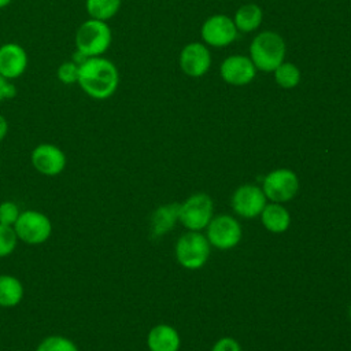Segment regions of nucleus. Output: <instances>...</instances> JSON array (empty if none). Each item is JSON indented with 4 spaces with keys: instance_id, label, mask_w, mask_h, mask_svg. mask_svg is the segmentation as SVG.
<instances>
[{
    "instance_id": "obj_1",
    "label": "nucleus",
    "mask_w": 351,
    "mask_h": 351,
    "mask_svg": "<svg viewBox=\"0 0 351 351\" xmlns=\"http://www.w3.org/2000/svg\"><path fill=\"white\" fill-rule=\"evenodd\" d=\"M85 95L95 100L110 99L118 89L119 71L104 56L86 58L80 63L78 82Z\"/></svg>"
},
{
    "instance_id": "obj_2",
    "label": "nucleus",
    "mask_w": 351,
    "mask_h": 351,
    "mask_svg": "<svg viewBox=\"0 0 351 351\" xmlns=\"http://www.w3.org/2000/svg\"><path fill=\"white\" fill-rule=\"evenodd\" d=\"M112 41V32L107 22L89 18L84 21L74 36L75 52L82 58L103 56Z\"/></svg>"
},
{
    "instance_id": "obj_3",
    "label": "nucleus",
    "mask_w": 351,
    "mask_h": 351,
    "mask_svg": "<svg viewBox=\"0 0 351 351\" xmlns=\"http://www.w3.org/2000/svg\"><path fill=\"white\" fill-rule=\"evenodd\" d=\"M284 38L271 30L258 33L250 44V59L256 70L274 71L285 58Z\"/></svg>"
},
{
    "instance_id": "obj_4",
    "label": "nucleus",
    "mask_w": 351,
    "mask_h": 351,
    "mask_svg": "<svg viewBox=\"0 0 351 351\" xmlns=\"http://www.w3.org/2000/svg\"><path fill=\"white\" fill-rule=\"evenodd\" d=\"M14 230L19 240L34 245L49 239L52 233V223L45 214L36 210H25L14 223Z\"/></svg>"
},
{
    "instance_id": "obj_5",
    "label": "nucleus",
    "mask_w": 351,
    "mask_h": 351,
    "mask_svg": "<svg viewBox=\"0 0 351 351\" xmlns=\"http://www.w3.org/2000/svg\"><path fill=\"white\" fill-rule=\"evenodd\" d=\"M210 255V243L199 232H188L181 236L176 245V256L181 266L186 269L202 267Z\"/></svg>"
},
{
    "instance_id": "obj_6",
    "label": "nucleus",
    "mask_w": 351,
    "mask_h": 351,
    "mask_svg": "<svg viewBox=\"0 0 351 351\" xmlns=\"http://www.w3.org/2000/svg\"><path fill=\"white\" fill-rule=\"evenodd\" d=\"M213 219V200L206 193H195L180 204V221L189 230L197 232Z\"/></svg>"
},
{
    "instance_id": "obj_7",
    "label": "nucleus",
    "mask_w": 351,
    "mask_h": 351,
    "mask_svg": "<svg viewBox=\"0 0 351 351\" xmlns=\"http://www.w3.org/2000/svg\"><path fill=\"white\" fill-rule=\"evenodd\" d=\"M299 189L298 176L289 169L270 171L263 180V193L274 203L291 200Z\"/></svg>"
},
{
    "instance_id": "obj_8",
    "label": "nucleus",
    "mask_w": 351,
    "mask_h": 351,
    "mask_svg": "<svg viewBox=\"0 0 351 351\" xmlns=\"http://www.w3.org/2000/svg\"><path fill=\"white\" fill-rule=\"evenodd\" d=\"M240 239V223L230 215H217L207 225V240L218 250H230Z\"/></svg>"
},
{
    "instance_id": "obj_9",
    "label": "nucleus",
    "mask_w": 351,
    "mask_h": 351,
    "mask_svg": "<svg viewBox=\"0 0 351 351\" xmlns=\"http://www.w3.org/2000/svg\"><path fill=\"white\" fill-rule=\"evenodd\" d=\"M234 22L228 15L217 14L207 18L200 29L204 44L215 48H222L232 44L237 37Z\"/></svg>"
},
{
    "instance_id": "obj_10",
    "label": "nucleus",
    "mask_w": 351,
    "mask_h": 351,
    "mask_svg": "<svg viewBox=\"0 0 351 351\" xmlns=\"http://www.w3.org/2000/svg\"><path fill=\"white\" fill-rule=\"evenodd\" d=\"M32 165L33 167L44 176L52 177L60 174L64 167H66V155L64 152L51 144V143H43L38 144L33 151H32Z\"/></svg>"
},
{
    "instance_id": "obj_11",
    "label": "nucleus",
    "mask_w": 351,
    "mask_h": 351,
    "mask_svg": "<svg viewBox=\"0 0 351 351\" xmlns=\"http://www.w3.org/2000/svg\"><path fill=\"white\" fill-rule=\"evenodd\" d=\"M222 80L234 86L250 84L256 75V67L252 60L244 55H230L219 66Z\"/></svg>"
},
{
    "instance_id": "obj_12",
    "label": "nucleus",
    "mask_w": 351,
    "mask_h": 351,
    "mask_svg": "<svg viewBox=\"0 0 351 351\" xmlns=\"http://www.w3.org/2000/svg\"><path fill=\"white\" fill-rule=\"evenodd\" d=\"M29 58L26 49L18 43L0 45V75L8 81L19 78L27 69Z\"/></svg>"
},
{
    "instance_id": "obj_13",
    "label": "nucleus",
    "mask_w": 351,
    "mask_h": 351,
    "mask_svg": "<svg viewBox=\"0 0 351 351\" xmlns=\"http://www.w3.org/2000/svg\"><path fill=\"white\" fill-rule=\"evenodd\" d=\"M211 66V55L208 48L202 43L186 44L180 53V67L189 77L204 75Z\"/></svg>"
},
{
    "instance_id": "obj_14",
    "label": "nucleus",
    "mask_w": 351,
    "mask_h": 351,
    "mask_svg": "<svg viewBox=\"0 0 351 351\" xmlns=\"http://www.w3.org/2000/svg\"><path fill=\"white\" fill-rule=\"evenodd\" d=\"M266 206V195L259 186L255 185H243L236 189L232 196L233 210L244 217L254 218L262 213Z\"/></svg>"
},
{
    "instance_id": "obj_15",
    "label": "nucleus",
    "mask_w": 351,
    "mask_h": 351,
    "mask_svg": "<svg viewBox=\"0 0 351 351\" xmlns=\"http://www.w3.org/2000/svg\"><path fill=\"white\" fill-rule=\"evenodd\" d=\"M180 343L181 340L177 330L166 324L154 326L147 339L149 351H178Z\"/></svg>"
},
{
    "instance_id": "obj_16",
    "label": "nucleus",
    "mask_w": 351,
    "mask_h": 351,
    "mask_svg": "<svg viewBox=\"0 0 351 351\" xmlns=\"http://www.w3.org/2000/svg\"><path fill=\"white\" fill-rule=\"evenodd\" d=\"M180 219V204L170 203L159 207L151 219V232L154 237H160L167 233Z\"/></svg>"
},
{
    "instance_id": "obj_17",
    "label": "nucleus",
    "mask_w": 351,
    "mask_h": 351,
    "mask_svg": "<svg viewBox=\"0 0 351 351\" xmlns=\"http://www.w3.org/2000/svg\"><path fill=\"white\" fill-rule=\"evenodd\" d=\"M263 226L273 233H282L289 228L291 215L280 203L266 204L261 213Z\"/></svg>"
},
{
    "instance_id": "obj_18",
    "label": "nucleus",
    "mask_w": 351,
    "mask_h": 351,
    "mask_svg": "<svg viewBox=\"0 0 351 351\" xmlns=\"http://www.w3.org/2000/svg\"><path fill=\"white\" fill-rule=\"evenodd\" d=\"M262 19H263L262 8L254 3H248V4L239 7L233 16L236 29L240 32H244V33L256 30L262 22Z\"/></svg>"
},
{
    "instance_id": "obj_19",
    "label": "nucleus",
    "mask_w": 351,
    "mask_h": 351,
    "mask_svg": "<svg viewBox=\"0 0 351 351\" xmlns=\"http://www.w3.org/2000/svg\"><path fill=\"white\" fill-rule=\"evenodd\" d=\"M23 285L10 274L0 276V307H14L22 302Z\"/></svg>"
},
{
    "instance_id": "obj_20",
    "label": "nucleus",
    "mask_w": 351,
    "mask_h": 351,
    "mask_svg": "<svg viewBox=\"0 0 351 351\" xmlns=\"http://www.w3.org/2000/svg\"><path fill=\"white\" fill-rule=\"evenodd\" d=\"M121 4L122 0H85V10L89 18L107 22L118 14Z\"/></svg>"
},
{
    "instance_id": "obj_21",
    "label": "nucleus",
    "mask_w": 351,
    "mask_h": 351,
    "mask_svg": "<svg viewBox=\"0 0 351 351\" xmlns=\"http://www.w3.org/2000/svg\"><path fill=\"white\" fill-rule=\"evenodd\" d=\"M273 73H274L276 84L284 89L296 88L302 78V73L299 67L291 62H282Z\"/></svg>"
},
{
    "instance_id": "obj_22",
    "label": "nucleus",
    "mask_w": 351,
    "mask_h": 351,
    "mask_svg": "<svg viewBox=\"0 0 351 351\" xmlns=\"http://www.w3.org/2000/svg\"><path fill=\"white\" fill-rule=\"evenodd\" d=\"M36 351H78L75 343L64 336H48L37 347Z\"/></svg>"
},
{
    "instance_id": "obj_23",
    "label": "nucleus",
    "mask_w": 351,
    "mask_h": 351,
    "mask_svg": "<svg viewBox=\"0 0 351 351\" xmlns=\"http://www.w3.org/2000/svg\"><path fill=\"white\" fill-rule=\"evenodd\" d=\"M78 74H80V63L74 59L64 60L59 64L56 70L58 80L64 85H73L78 82Z\"/></svg>"
},
{
    "instance_id": "obj_24",
    "label": "nucleus",
    "mask_w": 351,
    "mask_h": 351,
    "mask_svg": "<svg viewBox=\"0 0 351 351\" xmlns=\"http://www.w3.org/2000/svg\"><path fill=\"white\" fill-rule=\"evenodd\" d=\"M16 241L18 237L14 230V226L0 223V258H4L14 252Z\"/></svg>"
},
{
    "instance_id": "obj_25",
    "label": "nucleus",
    "mask_w": 351,
    "mask_h": 351,
    "mask_svg": "<svg viewBox=\"0 0 351 351\" xmlns=\"http://www.w3.org/2000/svg\"><path fill=\"white\" fill-rule=\"evenodd\" d=\"M21 211L14 202H3L0 204V223L14 226Z\"/></svg>"
},
{
    "instance_id": "obj_26",
    "label": "nucleus",
    "mask_w": 351,
    "mask_h": 351,
    "mask_svg": "<svg viewBox=\"0 0 351 351\" xmlns=\"http://www.w3.org/2000/svg\"><path fill=\"white\" fill-rule=\"evenodd\" d=\"M211 351H241L239 343L232 337H222L219 339Z\"/></svg>"
},
{
    "instance_id": "obj_27",
    "label": "nucleus",
    "mask_w": 351,
    "mask_h": 351,
    "mask_svg": "<svg viewBox=\"0 0 351 351\" xmlns=\"http://www.w3.org/2000/svg\"><path fill=\"white\" fill-rule=\"evenodd\" d=\"M15 95H16V89L12 81H8L0 75V101L14 99Z\"/></svg>"
},
{
    "instance_id": "obj_28",
    "label": "nucleus",
    "mask_w": 351,
    "mask_h": 351,
    "mask_svg": "<svg viewBox=\"0 0 351 351\" xmlns=\"http://www.w3.org/2000/svg\"><path fill=\"white\" fill-rule=\"evenodd\" d=\"M7 133H8V121L4 115L0 114V141L4 140Z\"/></svg>"
},
{
    "instance_id": "obj_29",
    "label": "nucleus",
    "mask_w": 351,
    "mask_h": 351,
    "mask_svg": "<svg viewBox=\"0 0 351 351\" xmlns=\"http://www.w3.org/2000/svg\"><path fill=\"white\" fill-rule=\"evenodd\" d=\"M11 3H12V0H0V10L7 7V5H10Z\"/></svg>"
},
{
    "instance_id": "obj_30",
    "label": "nucleus",
    "mask_w": 351,
    "mask_h": 351,
    "mask_svg": "<svg viewBox=\"0 0 351 351\" xmlns=\"http://www.w3.org/2000/svg\"><path fill=\"white\" fill-rule=\"evenodd\" d=\"M350 318H351V307H350Z\"/></svg>"
}]
</instances>
